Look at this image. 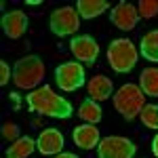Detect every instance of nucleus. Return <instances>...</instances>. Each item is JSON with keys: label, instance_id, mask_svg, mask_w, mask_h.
<instances>
[{"label": "nucleus", "instance_id": "obj_25", "mask_svg": "<svg viewBox=\"0 0 158 158\" xmlns=\"http://www.w3.org/2000/svg\"><path fill=\"white\" fill-rule=\"evenodd\" d=\"M11 99H13V101H15V106H19V97H17L15 93H13V95H11Z\"/></svg>", "mask_w": 158, "mask_h": 158}, {"label": "nucleus", "instance_id": "obj_11", "mask_svg": "<svg viewBox=\"0 0 158 158\" xmlns=\"http://www.w3.org/2000/svg\"><path fill=\"white\" fill-rule=\"evenodd\" d=\"M2 32L9 38L17 40L27 32V15L23 11H9L2 17Z\"/></svg>", "mask_w": 158, "mask_h": 158}, {"label": "nucleus", "instance_id": "obj_23", "mask_svg": "<svg viewBox=\"0 0 158 158\" xmlns=\"http://www.w3.org/2000/svg\"><path fill=\"white\" fill-rule=\"evenodd\" d=\"M152 152L156 154V158H158V133H156V137L152 139Z\"/></svg>", "mask_w": 158, "mask_h": 158}, {"label": "nucleus", "instance_id": "obj_16", "mask_svg": "<svg viewBox=\"0 0 158 158\" xmlns=\"http://www.w3.org/2000/svg\"><path fill=\"white\" fill-rule=\"evenodd\" d=\"M139 89L143 95L158 97V68H146L139 76Z\"/></svg>", "mask_w": 158, "mask_h": 158}, {"label": "nucleus", "instance_id": "obj_2", "mask_svg": "<svg viewBox=\"0 0 158 158\" xmlns=\"http://www.w3.org/2000/svg\"><path fill=\"white\" fill-rule=\"evenodd\" d=\"M146 106V95L137 85H122L114 93V108L124 120H133L141 114V110Z\"/></svg>", "mask_w": 158, "mask_h": 158}, {"label": "nucleus", "instance_id": "obj_24", "mask_svg": "<svg viewBox=\"0 0 158 158\" xmlns=\"http://www.w3.org/2000/svg\"><path fill=\"white\" fill-rule=\"evenodd\" d=\"M57 158H80V156H76L72 152H61V154H57Z\"/></svg>", "mask_w": 158, "mask_h": 158}, {"label": "nucleus", "instance_id": "obj_4", "mask_svg": "<svg viewBox=\"0 0 158 158\" xmlns=\"http://www.w3.org/2000/svg\"><path fill=\"white\" fill-rule=\"evenodd\" d=\"M108 63L114 72L127 74L131 72L137 63V49L131 40L127 38H116L108 47Z\"/></svg>", "mask_w": 158, "mask_h": 158}, {"label": "nucleus", "instance_id": "obj_10", "mask_svg": "<svg viewBox=\"0 0 158 158\" xmlns=\"http://www.w3.org/2000/svg\"><path fill=\"white\" fill-rule=\"evenodd\" d=\"M63 135L57 129H44L36 139V150L42 156H57L63 150Z\"/></svg>", "mask_w": 158, "mask_h": 158}, {"label": "nucleus", "instance_id": "obj_8", "mask_svg": "<svg viewBox=\"0 0 158 158\" xmlns=\"http://www.w3.org/2000/svg\"><path fill=\"white\" fill-rule=\"evenodd\" d=\"M70 51L74 53V57L78 61L95 63V59L99 55V44L91 34H80V36H74L70 40Z\"/></svg>", "mask_w": 158, "mask_h": 158}, {"label": "nucleus", "instance_id": "obj_15", "mask_svg": "<svg viewBox=\"0 0 158 158\" xmlns=\"http://www.w3.org/2000/svg\"><path fill=\"white\" fill-rule=\"evenodd\" d=\"M36 150V139H32V137H19L17 141H13L9 150H6V158H27L32 152Z\"/></svg>", "mask_w": 158, "mask_h": 158}, {"label": "nucleus", "instance_id": "obj_17", "mask_svg": "<svg viewBox=\"0 0 158 158\" xmlns=\"http://www.w3.org/2000/svg\"><path fill=\"white\" fill-rule=\"evenodd\" d=\"M78 116L86 122V124H97L101 120V106H99L97 101H93L91 97H86L82 103H80V108H78Z\"/></svg>", "mask_w": 158, "mask_h": 158}, {"label": "nucleus", "instance_id": "obj_19", "mask_svg": "<svg viewBox=\"0 0 158 158\" xmlns=\"http://www.w3.org/2000/svg\"><path fill=\"white\" fill-rule=\"evenodd\" d=\"M139 116H141V122L146 124L148 129L158 131V103H148V106H143Z\"/></svg>", "mask_w": 158, "mask_h": 158}, {"label": "nucleus", "instance_id": "obj_7", "mask_svg": "<svg viewBox=\"0 0 158 158\" xmlns=\"http://www.w3.org/2000/svg\"><path fill=\"white\" fill-rule=\"evenodd\" d=\"M97 152L99 158H133L137 152V146L127 137L110 135V137H103L99 141Z\"/></svg>", "mask_w": 158, "mask_h": 158}, {"label": "nucleus", "instance_id": "obj_18", "mask_svg": "<svg viewBox=\"0 0 158 158\" xmlns=\"http://www.w3.org/2000/svg\"><path fill=\"white\" fill-rule=\"evenodd\" d=\"M141 55L148 61H158V30H152L141 38Z\"/></svg>", "mask_w": 158, "mask_h": 158}, {"label": "nucleus", "instance_id": "obj_14", "mask_svg": "<svg viewBox=\"0 0 158 158\" xmlns=\"http://www.w3.org/2000/svg\"><path fill=\"white\" fill-rule=\"evenodd\" d=\"M108 2L106 0H78L76 2V11L80 17H85V19H95L99 17L101 13L108 11Z\"/></svg>", "mask_w": 158, "mask_h": 158}, {"label": "nucleus", "instance_id": "obj_21", "mask_svg": "<svg viewBox=\"0 0 158 158\" xmlns=\"http://www.w3.org/2000/svg\"><path fill=\"white\" fill-rule=\"evenodd\" d=\"M0 133H2V137L6 139V141H17L21 135H19V127L15 124V122L6 120L4 124H2V129H0Z\"/></svg>", "mask_w": 158, "mask_h": 158}, {"label": "nucleus", "instance_id": "obj_5", "mask_svg": "<svg viewBox=\"0 0 158 158\" xmlns=\"http://www.w3.org/2000/svg\"><path fill=\"white\" fill-rule=\"evenodd\" d=\"M51 32L57 34V36H72L74 32H78L80 27V15L74 6H59L57 11L51 13Z\"/></svg>", "mask_w": 158, "mask_h": 158}, {"label": "nucleus", "instance_id": "obj_6", "mask_svg": "<svg viewBox=\"0 0 158 158\" xmlns=\"http://www.w3.org/2000/svg\"><path fill=\"white\" fill-rule=\"evenodd\" d=\"M55 80H57V86L61 91H68V93H74L76 89L85 85V68L76 61H65L55 68Z\"/></svg>", "mask_w": 158, "mask_h": 158}, {"label": "nucleus", "instance_id": "obj_13", "mask_svg": "<svg viewBox=\"0 0 158 158\" xmlns=\"http://www.w3.org/2000/svg\"><path fill=\"white\" fill-rule=\"evenodd\" d=\"M86 89H89V97L93 99V101H106L108 97H112L114 95V85H112V80H110L108 76H93L91 80H89V85H86Z\"/></svg>", "mask_w": 158, "mask_h": 158}, {"label": "nucleus", "instance_id": "obj_9", "mask_svg": "<svg viewBox=\"0 0 158 158\" xmlns=\"http://www.w3.org/2000/svg\"><path fill=\"white\" fill-rule=\"evenodd\" d=\"M110 19H112V23L116 25L118 30L131 32V30H135V25L139 21V13H137V9H135L133 4L120 2V4H116V6L112 9Z\"/></svg>", "mask_w": 158, "mask_h": 158}, {"label": "nucleus", "instance_id": "obj_22", "mask_svg": "<svg viewBox=\"0 0 158 158\" xmlns=\"http://www.w3.org/2000/svg\"><path fill=\"white\" fill-rule=\"evenodd\" d=\"M9 78H11V68L6 65V61H0V85L6 86Z\"/></svg>", "mask_w": 158, "mask_h": 158}, {"label": "nucleus", "instance_id": "obj_1", "mask_svg": "<svg viewBox=\"0 0 158 158\" xmlns=\"http://www.w3.org/2000/svg\"><path fill=\"white\" fill-rule=\"evenodd\" d=\"M27 106L32 112H38L42 116H51V118H61V120L70 118L74 112L72 103L68 99L59 97L57 93H53V89L49 85H42L40 89L32 91L27 95Z\"/></svg>", "mask_w": 158, "mask_h": 158}, {"label": "nucleus", "instance_id": "obj_26", "mask_svg": "<svg viewBox=\"0 0 158 158\" xmlns=\"http://www.w3.org/2000/svg\"><path fill=\"white\" fill-rule=\"evenodd\" d=\"M40 124H42V120H40V118H36V120L32 122V127H40Z\"/></svg>", "mask_w": 158, "mask_h": 158}, {"label": "nucleus", "instance_id": "obj_12", "mask_svg": "<svg viewBox=\"0 0 158 158\" xmlns=\"http://www.w3.org/2000/svg\"><path fill=\"white\" fill-rule=\"evenodd\" d=\"M74 143L78 148H82V150H93L95 146H99V129L95 124H80V127H76L74 129Z\"/></svg>", "mask_w": 158, "mask_h": 158}, {"label": "nucleus", "instance_id": "obj_3", "mask_svg": "<svg viewBox=\"0 0 158 158\" xmlns=\"http://www.w3.org/2000/svg\"><path fill=\"white\" fill-rule=\"evenodd\" d=\"M44 78V63L38 55H27L23 59H19L13 68V80L19 89H36L40 80Z\"/></svg>", "mask_w": 158, "mask_h": 158}, {"label": "nucleus", "instance_id": "obj_20", "mask_svg": "<svg viewBox=\"0 0 158 158\" xmlns=\"http://www.w3.org/2000/svg\"><path fill=\"white\" fill-rule=\"evenodd\" d=\"M137 13L141 19H152L158 15V0H141L137 4Z\"/></svg>", "mask_w": 158, "mask_h": 158}]
</instances>
